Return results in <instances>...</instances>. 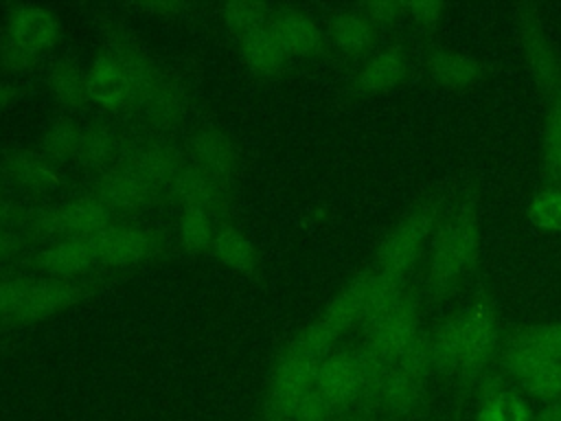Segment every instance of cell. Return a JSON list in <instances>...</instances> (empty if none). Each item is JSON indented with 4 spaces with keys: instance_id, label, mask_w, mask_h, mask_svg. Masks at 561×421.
<instances>
[{
    "instance_id": "cell-1",
    "label": "cell",
    "mask_w": 561,
    "mask_h": 421,
    "mask_svg": "<svg viewBox=\"0 0 561 421\" xmlns=\"http://www.w3.org/2000/svg\"><path fill=\"white\" fill-rule=\"evenodd\" d=\"M497 318L486 303H473L445 320L432 338V368L451 377L478 375L497 351Z\"/></svg>"
},
{
    "instance_id": "cell-2",
    "label": "cell",
    "mask_w": 561,
    "mask_h": 421,
    "mask_svg": "<svg viewBox=\"0 0 561 421\" xmlns=\"http://www.w3.org/2000/svg\"><path fill=\"white\" fill-rule=\"evenodd\" d=\"M480 246V228L476 213L469 206L454 210L443 219L430 241L427 283L432 289L443 292L458 283L473 265Z\"/></svg>"
},
{
    "instance_id": "cell-3",
    "label": "cell",
    "mask_w": 561,
    "mask_h": 421,
    "mask_svg": "<svg viewBox=\"0 0 561 421\" xmlns=\"http://www.w3.org/2000/svg\"><path fill=\"white\" fill-rule=\"evenodd\" d=\"M20 224L26 235L37 239H92L112 226V210L92 195L20 213Z\"/></svg>"
},
{
    "instance_id": "cell-4",
    "label": "cell",
    "mask_w": 561,
    "mask_h": 421,
    "mask_svg": "<svg viewBox=\"0 0 561 421\" xmlns=\"http://www.w3.org/2000/svg\"><path fill=\"white\" fill-rule=\"evenodd\" d=\"M436 230V210L432 206H421L399 219L388 235L381 239L375 268L403 278V274L416 263L421 252L430 248L432 235Z\"/></svg>"
},
{
    "instance_id": "cell-5",
    "label": "cell",
    "mask_w": 561,
    "mask_h": 421,
    "mask_svg": "<svg viewBox=\"0 0 561 421\" xmlns=\"http://www.w3.org/2000/svg\"><path fill=\"white\" fill-rule=\"evenodd\" d=\"M318 360L285 349L276 360L267 392H265V421H291L300 399L316 388Z\"/></svg>"
},
{
    "instance_id": "cell-6",
    "label": "cell",
    "mask_w": 561,
    "mask_h": 421,
    "mask_svg": "<svg viewBox=\"0 0 561 421\" xmlns=\"http://www.w3.org/2000/svg\"><path fill=\"white\" fill-rule=\"evenodd\" d=\"M502 368L517 379H526L546 364L561 362V320L524 327L502 349Z\"/></svg>"
},
{
    "instance_id": "cell-7",
    "label": "cell",
    "mask_w": 561,
    "mask_h": 421,
    "mask_svg": "<svg viewBox=\"0 0 561 421\" xmlns=\"http://www.w3.org/2000/svg\"><path fill=\"white\" fill-rule=\"evenodd\" d=\"M99 265L127 268L145 261L156 250V235L140 226L112 224L90 239Z\"/></svg>"
},
{
    "instance_id": "cell-8",
    "label": "cell",
    "mask_w": 561,
    "mask_h": 421,
    "mask_svg": "<svg viewBox=\"0 0 561 421\" xmlns=\"http://www.w3.org/2000/svg\"><path fill=\"white\" fill-rule=\"evenodd\" d=\"M156 195L158 191L151 189L145 180H140L123 162L105 169L94 184V197L112 213L142 210L149 204H153Z\"/></svg>"
},
{
    "instance_id": "cell-9",
    "label": "cell",
    "mask_w": 561,
    "mask_h": 421,
    "mask_svg": "<svg viewBox=\"0 0 561 421\" xmlns=\"http://www.w3.org/2000/svg\"><path fill=\"white\" fill-rule=\"evenodd\" d=\"M188 158L195 169L230 189L239 171V151L234 143L219 129H202L188 140Z\"/></svg>"
},
{
    "instance_id": "cell-10",
    "label": "cell",
    "mask_w": 561,
    "mask_h": 421,
    "mask_svg": "<svg viewBox=\"0 0 561 421\" xmlns=\"http://www.w3.org/2000/svg\"><path fill=\"white\" fill-rule=\"evenodd\" d=\"M7 39L37 57L59 39V22L44 7L18 4L7 18Z\"/></svg>"
},
{
    "instance_id": "cell-11",
    "label": "cell",
    "mask_w": 561,
    "mask_h": 421,
    "mask_svg": "<svg viewBox=\"0 0 561 421\" xmlns=\"http://www.w3.org/2000/svg\"><path fill=\"white\" fill-rule=\"evenodd\" d=\"M85 75L90 101L99 103L101 107L110 112H123L136 103V88L131 79L107 53L92 59Z\"/></svg>"
},
{
    "instance_id": "cell-12",
    "label": "cell",
    "mask_w": 561,
    "mask_h": 421,
    "mask_svg": "<svg viewBox=\"0 0 561 421\" xmlns=\"http://www.w3.org/2000/svg\"><path fill=\"white\" fill-rule=\"evenodd\" d=\"M83 296H85V289L72 281H44V283L28 281V287L13 314V320L35 322V320L50 318L59 311L70 309Z\"/></svg>"
},
{
    "instance_id": "cell-13",
    "label": "cell",
    "mask_w": 561,
    "mask_h": 421,
    "mask_svg": "<svg viewBox=\"0 0 561 421\" xmlns=\"http://www.w3.org/2000/svg\"><path fill=\"white\" fill-rule=\"evenodd\" d=\"M123 164L131 169L140 180H145L158 193L173 186L186 162L182 156L164 143H145L125 153Z\"/></svg>"
},
{
    "instance_id": "cell-14",
    "label": "cell",
    "mask_w": 561,
    "mask_h": 421,
    "mask_svg": "<svg viewBox=\"0 0 561 421\" xmlns=\"http://www.w3.org/2000/svg\"><path fill=\"white\" fill-rule=\"evenodd\" d=\"M136 103L156 127H173L186 114V96L169 75L158 70L136 90Z\"/></svg>"
},
{
    "instance_id": "cell-15",
    "label": "cell",
    "mask_w": 561,
    "mask_h": 421,
    "mask_svg": "<svg viewBox=\"0 0 561 421\" xmlns=\"http://www.w3.org/2000/svg\"><path fill=\"white\" fill-rule=\"evenodd\" d=\"M35 263L44 274L57 281H70V278L83 276L85 272L99 265L90 239L53 241L37 252Z\"/></svg>"
},
{
    "instance_id": "cell-16",
    "label": "cell",
    "mask_w": 561,
    "mask_h": 421,
    "mask_svg": "<svg viewBox=\"0 0 561 421\" xmlns=\"http://www.w3.org/2000/svg\"><path fill=\"white\" fill-rule=\"evenodd\" d=\"M270 29L287 57H307L322 44V31L318 22L300 9H280L272 13Z\"/></svg>"
},
{
    "instance_id": "cell-17",
    "label": "cell",
    "mask_w": 561,
    "mask_h": 421,
    "mask_svg": "<svg viewBox=\"0 0 561 421\" xmlns=\"http://www.w3.org/2000/svg\"><path fill=\"white\" fill-rule=\"evenodd\" d=\"M171 195L178 200L182 210H204L215 217V213L226 208L228 189L186 162L171 186Z\"/></svg>"
},
{
    "instance_id": "cell-18",
    "label": "cell",
    "mask_w": 561,
    "mask_h": 421,
    "mask_svg": "<svg viewBox=\"0 0 561 421\" xmlns=\"http://www.w3.org/2000/svg\"><path fill=\"white\" fill-rule=\"evenodd\" d=\"M7 171L11 180L26 191L48 193L61 186V175L57 167L44 153H31V151L11 153L7 160Z\"/></svg>"
},
{
    "instance_id": "cell-19",
    "label": "cell",
    "mask_w": 561,
    "mask_h": 421,
    "mask_svg": "<svg viewBox=\"0 0 561 421\" xmlns=\"http://www.w3.org/2000/svg\"><path fill=\"white\" fill-rule=\"evenodd\" d=\"M241 57L248 64V68L261 77H274L285 66L287 53L274 37L270 26L256 29L252 33H245L239 37Z\"/></svg>"
},
{
    "instance_id": "cell-20",
    "label": "cell",
    "mask_w": 561,
    "mask_h": 421,
    "mask_svg": "<svg viewBox=\"0 0 561 421\" xmlns=\"http://www.w3.org/2000/svg\"><path fill=\"white\" fill-rule=\"evenodd\" d=\"M427 68H430L432 79L447 90L471 88L484 75V68L476 57H471L467 53H458V50L434 53Z\"/></svg>"
},
{
    "instance_id": "cell-21",
    "label": "cell",
    "mask_w": 561,
    "mask_h": 421,
    "mask_svg": "<svg viewBox=\"0 0 561 421\" xmlns=\"http://www.w3.org/2000/svg\"><path fill=\"white\" fill-rule=\"evenodd\" d=\"M210 252L230 270L239 274H254L259 270V254L254 243L234 226H217Z\"/></svg>"
},
{
    "instance_id": "cell-22",
    "label": "cell",
    "mask_w": 561,
    "mask_h": 421,
    "mask_svg": "<svg viewBox=\"0 0 561 421\" xmlns=\"http://www.w3.org/2000/svg\"><path fill=\"white\" fill-rule=\"evenodd\" d=\"M405 72V61L401 57L399 50L388 48L381 53H375L357 72L355 77V86L362 92L375 94V92H383L390 90L392 86H397L401 81Z\"/></svg>"
},
{
    "instance_id": "cell-23",
    "label": "cell",
    "mask_w": 561,
    "mask_h": 421,
    "mask_svg": "<svg viewBox=\"0 0 561 421\" xmlns=\"http://www.w3.org/2000/svg\"><path fill=\"white\" fill-rule=\"evenodd\" d=\"M329 37L342 53L355 55L370 46L375 37V24L359 9L342 11L331 20Z\"/></svg>"
},
{
    "instance_id": "cell-24",
    "label": "cell",
    "mask_w": 561,
    "mask_h": 421,
    "mask_svg": "<svg viewBox=\"0 0 561 421\" xmlns=\"http://www.w3.org/2000/svg\"><path fill=\"white\" fill-rule=\"evenodd\" d=\"M48 90L59 105L70 110L83 107L85 101H90L88 75L83 68L70 61H59L53 66L48 75Z\"/></svg>"
},
{
    "instance_id": "cell-25",
    "label": "cell",
    "mask_w": 561,
    "mask_h": 421,
    "mask_svg": "<svg viewBox=\"0 0 561 421\" xmlns=\"http://www.w3.org/2000/svg\"><path fill=\"white\" fill-rule=\"evenodd\" d=\"M526 57L530 64V72L537 86L548 94L554 96L561 90V68L552 50L548 48L546 39L530 29H526Z\"/></svg>"
},
{
    "instance_id": "cell-26",
    "label": "cell",
    "mask_w": 561,
    "mask_h": 421,
    "mask_svg": "<svg viewBox=\"0 0 561 421\" xmlns=\"http://www.w3.org/2000/svg\"><path fill=\"white\" fill-rule=\"evenodd\" d=\"M83 132H85V125H79L75 121H57L53 127L46 129L42 138V153L48 160L79 164Z\"/></svg>"
},
{
    "instance_id": "cell-27",
    "label": "cell",
    "mask_w": 561,
    "mask_h": 421,
    "mask_svg": "<svg viewBox=\"0 0 561 421\" xmlns=\"http://www.w3.org/2000/svg\"><path fill=\"white\" fill-rule=\"evenodd\" d=\"M121 156V140L107 127H85L79 164L94 167V169H110L116 167Z\"/></svg>"
},
{
    "instance_id": "cell-28",
    "label": "cell",
    "mask_w": 561,
    "mask_h": 421,
    "mask_svg": "<svg viewBox=\"0 0 561 421\" xmlns=\"http://www.w3.org/2000/svg\"><path fill=\"white\" fill-rule=\"evenodd\" d=\"M217 226L204 210H182L178 219V239L188 254H204L213 248Z\"/></svg>"
},
{
    "instance_id": "cell-29",
    "label": "cell",
    "mask_w": 561,
    "mask_h": 421,
    "mask_svg": "<svg viewBox=\"0 0 561 421\" xmlns=\"http://www.w3.org/2000/svg\"><path fill=\"white\" fill-rule=\"evenodd\" d=\"M272 13L274 11L261 2H228L221 7L224 24L239 37L256 29L270 26Z\"/></svg>"
},
{
    "instance_id": "cell-30",
    "label": "cell",
    "mask_w": 561,
    "mask_h": 421,
    "mask_svg": "<svg viewBox=\"0 0 561 421\" xmlns=\"http://www.w3.org/2000/svg\"><path fill=\"white\" fill-rule=\"evenodd\" d=\"M528 221L539 230H561V186L539 191L528 204Z\"/></svg>"
},
{
    "instance_id": "cell-31",
    "label": "cell",
    "mask_w": 561,
    "mask_h": 421,
    "mask_svg": "<svg viewBox=\"0 0 561 421\" xmlns=\"http://www.w3.org/2000/svg\"><path fill=\"white\" fill-rule=\"evenodd\" d=\"M519 386L535 399L557 401L561 399V362H552L528 375L519 382Z\"/></svg>"
},
{
    "instance_id": "cell-32",
    "label": "cell",
    "mask_w": 561,
    "mask_h": 421,
    "mask_svg": "<svg viewBox=\"0 0 561 421\" xmlns=\"http://www.w3.org/2000/svg\"><path fill=\"white\" fill-rule=\"evenodd\" d=\"M495 401H497L502 421H533L535 419L526 399L515 390H508V388L495 390Z\"/></svg>"
},
{
    "instance_id": "cell-33",
    "label": "cell",
    "mask_w": 561,
    "mask_h": 421,
    "mask_svg": "<svg viewBox=\"0 0 561 421\" xmlns=\"http://www.w3.org/2000/svg\"><path fill=\"white\" fill-rule=\"evenodd\" d=\"M335 414L329 408V403L322 399V395L313 388L309 390L300 403L294 410V419L291 421H331Z\"/></svg>"
},
{
    "instance_id": "cell-34",
    "label": "cell",
    "mask_w": 561,
    "mask_h": 421,
    "mask_svg": "<svg viewBox=\"0 0 561 421\" xmlns=\"http://www.w3.org/2000/svg\"><path fill=\"white\" fill-rule=\"evenodd\" d=\"M26 287V278H0V320H13Z\"/></svg>"
},
{
    "instance_id": "cell-35",
    "label": "cell",
    "mask_w": 561,
    "mask_h": 421,
    "mask_svg": "<svg viewBox=\"0 0 561 421\" xmlns=\"http://www.w3.org/2000/svg\"><path fill=\"white\" fill-rule=\"evenodd\" d=\"M0 57H2L4 68L11 70V72H24V70H28V68L33 66V61H35V55H31V53L18 48V46L11 44L9 39L0 46Z\"/></svg>"
},
{
    "instance_id": "cell-36",
    "label": "cell",
    "mask_w": 561,
    "mask_h": 421,
    "mask_svg": "<svg viewBox=\"0 0 561 421\" xmlns=\"http://www.w3.org/2000/svg\"><path fill=\"white\" fill-rule=\"evenodd\" d=\"M443 9L445 7L438 4V2H410V4H401L403 13H410L412 20L423 22V24L436 22L443 15Z\"/></svg>"
},
{
    "instance_id": "cell-37",
    "label": "cell",
    "mask_w": 561,
    "mask_h": 421,
    "mask_svg": "<svg viewBox=\"0 0 561 421\" xmlns=\"http://www.w3.org/2000/svg\"><path fill=\"white\" fill-rule=\"evenodd\" d=\"M359 11L377 26L383 22L394 20L401 13V4H392V2H368L364 7H359Z\"/></svg>"
},
{
    "instance_id": "cell-38",
    "label": "cell",
    "mask_w": 561,
    "mask_h": 421,
    "mask_svg": "<svg viewBox=\"0 0 561 421\" xmlns=\"http://www.w3.org/2000/svg\"><path fill=\"white\" fill-rule=\"evenodd\" d=\"M149 13H156L158 18H178L180 13H184L188 7L182 2H149L142 4Z\"/></svg>"
},
{
    "instance_id": "cell-39",
    "label": "cell",
    "mask_w": 561,
    "mask_h": 421,
    "mask_svg": "<svg viewBox=\"0 0 561 421\" xmlns=\"http://www.w3.org/2000/svg\"><path fill=\"white\" fill-rule=\"evenodd\" d=\"M473 421H502V414H500V408H497V401H495V390L484 397V401L480 403Z\"/></svg>"
},
{
    "instance_id": "cell-40",
    "label": "cell",
    "mask_w": 561,
    "mask_h": 421,
    "mask_svg": "<svg viewBox=\"0 0 561 421\" xmlns=\"http://www.w3.org/2000/svg\"><path fill=\"white\" fill-rule=\"evenodd\" d=\"M533 421H561V399L557 401H548Z\"/></svg>"
},
{
    "instance_id": "cell-41",
    "label": "cell",
    "mask_w": 561,
    "mask_h": 421,
    "mask_svg": "<svg viewBox=\"0 0 561 421\" xmlns=\"http://www.w3.org/2000/svg\"><path fill=\"white\" fill-rule=\"evenodd\" d=\"M13 250H15V241H13V237H11L4 228H0V259H4V257H9V254H13Z\"/></svg>"
},
{
    "instance_id": "cell-42",
    "label": "cell",
    "mask_w": 561,
    "mask_h": 421,
    "mask_svg": "<svg viewBox=\"0 0 561 421\" xmlns=\"http://www.w3.org/2000/svg\"><path fill=\"white\" fill-rule=\"evenodd\" d=\"M13 99H15V90H13V86H11V83H7V81H0V110L9 107V105L13 103Z\"/></svg>"
},
{
    "instance_id": "cell-43",
    "label": "cell",
    "mask_w": 561,
    "mask_h": 421,
    "mask_svg": "<svg viewBox=\"0 0 561 421\" xmlns=\"http://www.w3.org/2000/svg\"><path fill=\"white\" fill-rule=\"evenodd\" d=\"M15 215H20V213L13 210V206L0 197V228H4L7 224H11V221L15 219Z\"/></svg>"
},
{
    "instance_id": "cell-44",
    "label": "cell",
    "mask_w": 561,
    "mask_h": 421,
    "mask_svg": "<svg viewBox=\"0 0 561 421\" xmlns=\"http://www.w3.org/2000/svg\"><path fill=\"white\" fill-rule=\"evenodd\" d=\"M0 175H2V169H0Z\"/></svg>"
},
{
    "instance_id": "cell-45",
    "label": "cell",
    "mask_w": 561,
    "mask_h": 421,
    "mask_svg": "<svg viewBox=\"0 0 561 421\" xmlns=\"http://www.w3.org/2000/svg\"><path fill=\"white\" fill-rule=\"evenodd\" d=\"M351 421H355V419H351Z\"/></svg>"
}]
</instances>
